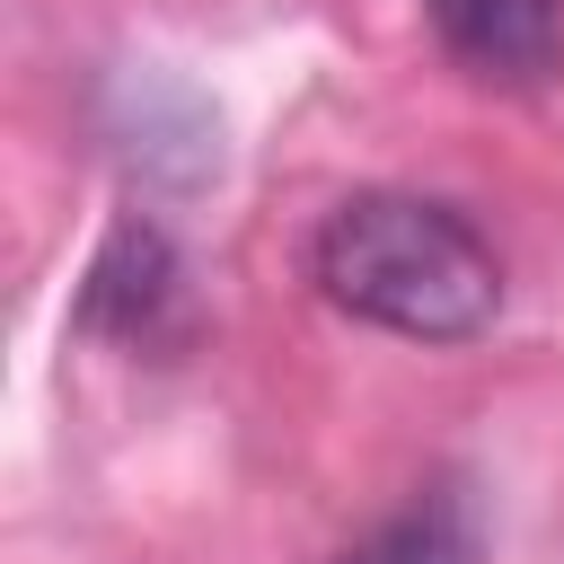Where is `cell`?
I'll list each match as a JSON object with an SVG mask.
<instances>
[{
	"mask_svg": "<svg viewBox=\"0 0 564 564\" xmlns=\"http://www.w3.org/2000/svg\"><path fill=\"white\" fill-rule=\"evenodd\" d=\"M317 291L405 344H467L494 326L502 308V256L485 247V229L432 194H344L317 220L308 247Z\"/></svg>",
	"mask_w": 564,
	"mask_h": 564,
	"instance_id": "obj_1",
	"label": "cell"
},
{
	"mask_svg": "<svg viewBox=\"0 0 564 564\" xmlns=\"http://www.w3.org/2000/svg\"><path fill=\"white\" fill-rule=\"evenodd\" d=\"M176 300V264H167V247L150 238V229H115V247L97 256V273H88V326H115L123 344H141L150 335V317Z\"/></svg>",
	"mask_w": 564,
	"mask_h": 564,
	"instance_id": "obj_3",
	"label": "cell"
},
{
	"mask_svg": "<svg viewBox=\"0 0 564 564\" xmlns=\"http://www.w3.org/2000/svg\"><path fill=\"white\" fill-rule=\"evenodd\" d=\"M423 18L485 88H538L564 62V0H423Z\"/></svg>",
	"mask_w": 564,
	"mask_h": 564,
	"instance_id": "obj_2",
	"label": "cell"
},
{
	"mask_svg": "<svg viewBox=\"0 0 564 564\" xmlns=\"http://www.w3.org/2000/svg\"><path fill=\"white\" fill-rule=\"evenodd\" d=\"M344 564H467V520H458V502H414L405 520H388L361 555H344Z\"/></svg>",
	"mask_w": 564,
	"mask_h": 564,
	"instance_id": "obj_4",
	"label": "cell"
}]
</instances>
